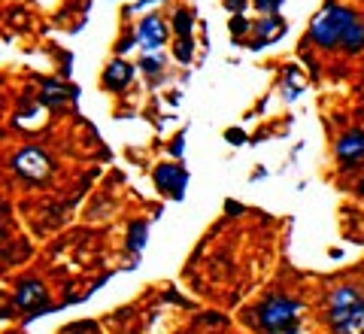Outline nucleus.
I'll return each mask as SVG.
<instances>
[{
    "instance_id": "f257e3e1",
    "label": "nucleus",
    "mask_w": 364,
    "mask_h": 334,
    "mask_svg": "<svg viewBox=\"0 0 364 334\" xmlns=\"http://www.w3.org/2000/svg\"><path fill=\"white\" fill-rule=\"evenodd\" d=\"M334 334H364V295L355 286H337L328 301Z\"/></svg>"
},
{
    "instance_id": "f03ea898",
    "label": "nucleus",
    "mask_w": 364,
    "mask_h": 334,
    "mask_svg": "<svg viewBox=\"0 0 364 334\" xmlns=\"http://www.w3.org/2000/svg\"><path fill=\"white\" fill-rule=\"evenodd\" d=\"M301 304L294 298H286V295H273L267 298L264 304L258 307V319L270 334H291L298 331V322H301Z\"/></svg>"
},
{
    "instance_id": "7ed1b4c3",
    "label": "nucleus",
    "mask_w": 364,
    "mask_h": 334,
    "mask_svg": "<svg viewBox=\"0 0 364 334\" xmlns=\"http://www.w3.org/2000/svg\"><path fill=\"white\" fill-rule=\"evenodd\" d=\"M352 21H355V13H352V9L328 6V9H322V13L316 16L310 37L322 46V49H331V46H337L340 40H343V33L349 31Z\"/></svg>"
},
{
    "instance_id": "20e7f679",
    "label": "nucleus",
    "mask_w": 364,
    "mask_h": 334,
    "mask_svg": "<svg viewBox=\"0 0 364 334\" xmlns=\"http://www.w3.org/2000/svg\"><path fill=\"white\" fill-rule=\"evenodd\" d=\"M16 170L28 179H43L49 174V158H46L40 149H25V152L16 155Z\"/></svg>"
},
{
    "instance_id": "39448f33",
    "label": "nucleus",
    "mask_w": 364,
    "mask_h": 334,
    "mask_svg": "<svg viewBox=\"0 0 364 334\" xmlns=\"http://www.w3.org/2000/svg\"><path fill=\"white\" fill-rule=\"evenodd\" d=\"M164 37H167V28H164V21L158 16H146L140 21V28H136V40H140V46L143 49H149V52L161 49Z\"/></svg>"
},
{
    "instance_id": "423d86ee",
    "label": "nucleus",
    "mask_w": 364,
    "mask_h": 334,
    "mask_svg": "<svg viewBox=\"0 0 364 334\" xmlns=\"http://www.w3.org/2000/svg\"><path fill=\"white\" fill-rule=\"evenodd\" d=\"M337 158L343 161V167L358 165L364 158V131H349L337 140Z\"/></svg>"
},
{
    "instance_id": "0eeeda50",
    "label": "nucleus",
    "mask_w": 364,
    "mask_h": 334,
    "mask_svg": "<svg viewBox=\"0 0 364 334\" xmlns=\"http://www.w3.org/2000/svg\"><path fill=\"white\" fill-rule=\"evenodd\" d=\"M155 182H158V189H161L164 194L170 192L173 198H179L182 189H186V170L176 167V165H161L155 170Z\"/></svg>"
},
{
    "instance_id": "6e6552de",
    "label": "nucleus",
    "mask_w": 364,
    "mask_h": 334,
    "mask_svg": "<svg viewBox=\"0 0 364 334\" xmlns=\"http://www.w3.org/2000/svg\"><path fill=\"white\" fill-rule=\"evenodd\" d=\"M16 304L21 310H37L46 304V289L37 283V280H25V283H18V289H16Z\"/></svg>"
},
{
    "instance_id": "1a4fd4ad",
    "label": "nucleus",
    "mask_w": 364,
    "mask_h": 334,
    "mask_svg": "<svg viewBox=\"0 0 364 334\" xmlns=\"http://www.w3.org/2000/svg\"><path fill=\"white\" fill-rule=\"evenodd\" d=\"M131 83V67L124 64V61H112L107 67V73H104V85L107 88H122V85H128Z\"/></svg>"
},
{
    "instance_id": "9d476101",
    "label": "nucleus",
    "mask_w": 364,
    "mask_h": 334,
    "mask_svg": "<svg viewBox=\"0 0 364 334\" xmlns=\"http://www.w3.org/2000/svg\"><path fill=\"white\" fill-rule=\"evenodd\" d=\"M340 46H343L346 52H361V49H364V25H361V19H355V21L349 25V31L343 33Z\"/></svg>"
},
{
    "instance_id": "9b49d317",
    "label": "nucleus",
    "mask_w": 364,
    "mask_h": 334,
    "mask_svg": "<svg viewBox=\"0 0 364 334\" xmlns=\"http://www.w3.org/2000/svg\"><path fill=\"white\" fill-rule=\"evenodd\" d=\"M258 33H261V40L258 43H270V40H277L279 33H282V21L279 19H264L258 25Z\"/></svg>"
},
{
    "instance_id": "f8f14e48",
    "label": "nucleus",
    "mask_w": 364,
    "mask_h": 334,
    "mask_svg": "<svg viewBox=\"0 0 364 334\" xmlns=\"http://www.w3.org/2000/svg\"><path fill=\"white\" fill-rule=\"evenodd\" d=\"M143 244H146V225L134 222V225H131V249H134V252H140Z\"/></svg>"
},
{
    "instance_id": "ddd939ff",
    "label": "nucleus",
    "mask_w": 364,
    "mask_h": 334,
    "mask_svg": "<svg viewBox=\"0 0 364 334\" xmlns=\"http://www.w3.org/2000/svg\"><path fill=\"white\" fill-rule=\"evenodd\" d=\"M64 98H67V91L61 85H55V83H49V85H46V91H43V100L46 103H61Z\"/></svg>"
},
{
    "instance_id": "4468645a",
    "label": "nucleus",
    "mask_w": 364,
    "mask_h": 334,
    "mask_svg": "<svg viewBox=\"0 0 364 334\" xmlns=\"http://www.w3.org/2000/svg\"><path fill=\"white\" fill-rule=\"evenodd\" d=\"M173 28H176V33H179V40L188 37V33H191V16H188V13H176Z\"/></svg>"
},
{
    "instance_id": "2eb2a0df",
    "label": "nucleus",
    "mask_w": 364,
    "mask_h": 334,
    "mask_svg": "<svg viewBox=\"0 0 364 334\" xmlns=\"http://www.w3.org/2000/svg\"><path fill=\"white\" fill-rule=\"evenodd\" d=\"M161 64H164L161 55H152V58H143L140 61V67H143L146 73H158V71H161Z\"/></svg>"
},
{
    "instance_id": "dca6fc26",
    "label": "nucleus",
    "mask_w": 364,
    "mask_h": 334,
    "mask_svg": "<svg viewBox=\"0 0 364 334\" xmlns=\"http://www.w3.org/2000/svg\"><path fill=\"white\" fill-rule=\"evenodd\" d=\"M176 58H179V61H188V58H191V40H188V37H182V40L176 43Z\"/></svg>"
},
{
    "instance_id": "f3484780",
    "label": "nucleus",
    "mask_w": 364,
    "mask_h": 334,
    "mask_svg": "<svg viewBox=\"0 0 364 334\" xmlns=\"http://www.w3.org/2000/svg\"><path fill=\"white\" fill-rule=\"evenodd\" d=\"M258 9H264V13H273V9H279L282 6V0H255Z\"/></svg>"
},
{
    "instance_id": "a211bd4d",
    "label": "nucleus",
    "mask_w": 364,
    "mask_h": 334,
    "mask_svg": "<svg viewBox=\"0 0 364 334\" xmlns=\"http://www.w3.org/2000/svg\"><path fill=\"white\" fill-rule=\"evenodd\" d=\"M358 189H361V194H364V179H361V182H358Z\"/></svg>"
},
{
    "instance_id": "6ab92c4d",
    "label": "nucleus",
    "mask_w": 364,
    "mask_h": 334,
    "mask_svg": "<svg viewBox=\"0 0 364 334\" xmlns=\"http://www.w3.org/2000/svg\"><path fill=\"white\" fill-rule=\"evenodd\" d=\"M91 334H95V331H91Z\"/></svg>"
}]
</instances>
